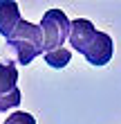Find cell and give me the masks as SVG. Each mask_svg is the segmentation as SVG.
I'll return each mask as SVG.
<instances>
[{"label": "cell", "instance_id": "6da1fadb", "mask_svg": "<svg viewBox=\"0 0 121 124\" xmlns=\"http://www.w3.org/2000/svg\"><path fill=\"white\" fill-rule=\"evenodd\" d=\"M70 45L76 52H81L90 65H108L115 52V43H112L110 34L99 32L88 18H74L72 30H70Z\"/></svg>", "mask_w": 121, "mask_h": 124}, {"label": "cell", "instance_id": "7a4b0ae2", "mask_svg": "<svg viewBox=\"0 0 121 124\" xmlns=\"http://www.w3.org/2000/svg\"><path fill=\"white\" fill-rule=\"evenodd\" d=\"M7 47L20 65H29L36 56L43 54V32L40 25H34L29 20H20L11 36L7 39Z\"/></svg>", "mask_w": 121, "mask_h": 124}, {"label": "cell", "instance_id": "3957f363", "mask_svg": "<svg viewBox=\"0 0 121 124\" xmlns=\"http://www.w3.org/2000/svg\"><path fill=\"white\" fill-rule=\"evenodd\" d=\"M70 30H72V20L65 16L61 9H49L43 14L40 20V32H43V54L54 52V50L63 47V43L70 39Z\"/></svg>", "mask_w": 121, "mask_h": 124}, {"label": "cell", "instance_id": "277c9868", "mask_svg": "<svg viewBox=\"0 0 121 124\" xmlns=\"http://www.w3.org/2000/svg\"><path fill=\"white\" fill-rule=\"evenodd\" d=\"M18 68L9 63H0V111H11L23 101L18 88Z\"/></svg>", "mask_w": 121, "mask_h": 124}, {"label": "cell", "instance_id": "5b68a950", "mask_svg": "<svg viewBox=\"0 0 121 124\" xmlns=\"http://www.w3.org/2000/svg\"><path fill=\"white\" fill-rule=\"evenodd\" d=\"M20 9H18V2L13 0H0V34L5 39H9L11 32L16 30V25L20 23Z\"/></svg>", "mask_w": 121, "mask_h": 124}, {"label": "cell", "instance_id": "8992f818", "mask_svg": "<svg viewBox=\"0 0 121 124\" xmlns=\"http://www.w3.org/2000/svg\"><path fill=\"white\" fill-rule=\"evenodd\" d=\"M43 56H45V61H47L49 68L61 70V68H65V65L70 63V59H72V52H70L67 47H58V50H54V52L43 54Z\"/></svg>", "mask_w": 121, "mask_h": 124}, {"label": "cell", "instance_id": "52a82bcc", "mask_svg": "<svg viewBox=\"0 0 121 124\" xmlns=\"http://www.w3.org/2000/svg\"><path fill=\"white\" fill-rule=\"evenodd\" d=\"M5 124H36V117H34L32 113L16 111V113H11L9 117L5 120Z\"/></svg>", "mask_w": 121, "mask_h": 124}]
</instances>
